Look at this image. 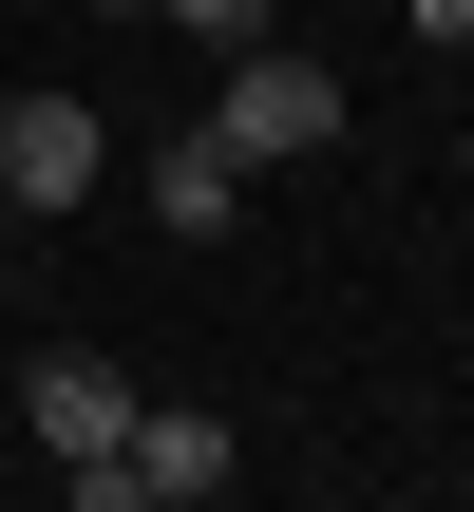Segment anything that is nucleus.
<instances>
[{
	"instance_id": "nucleus-8",
	"label": "nucleus",
	"mask_w": 474,
	"mask_h": 512,
	"mask_svg": "<svg viewBox=\"0 0 474 512\" xmlns=\"http://www.w3.org/2000/svg\"><path fill=\"white\" fill-rule=\"evenodd\" d=\"M95 19H152V0H95Z\"/></svg>"
},
{
	"instance_id": "nucleus-4",
	"label": "nucleus",
	"mask_w": 474,
	"mask_h": 512,
	"mask_svg": "<svg viewBox=\"0 0 474 512\" xmlns=\"http://www.w3.org/2000/svg\"><path fill=\"white\" fill-rule=\"evenodd\" d=\"M114 418H133V380H114V361H95V342H57V361H19V437H38V456H57V475H76V456H95V437H114Z\"/></svg>"
},
{
	"instance_id": "nucleus-9",
	"label": "nucleus",
	"mask_w": 474,
	"mask_h": 512,
	"mask_svg": "<svg viewBox=\"0 0 474 512\" xmlns=\"http://www.w3.org/2000/svg\"><path fill=\"white\" fill-rule=\"evenodd\" d=\"M0 95H19V76H0Z\"/></svg>"
},
{
	"instance_id": "nucleus-2",
	"label": "nucleus",
	"mask_w": 474,
	"mask_h": 512,
	"mask_svg": "<svg viewBox=\"0 0 474 512\" xmlns=\"http://www.w3.org/2000/svg\"><path fill=\"white\" fill-rule=\"evenodd\" d=\"M323 133H342V76H323V57H285V38H228L209 152H228V171H285V152H323Z\"/></svg>"
},
{
	"instance_id": "nucleus-6",
	"label": "nucleus",
	"mask_w": 474,
	"mask_h": 512,
	"mask_svg": "<svg viewBox=\"0 0 474 512\" xmlns=\"http://www.w3.org/2000/svg\"><path fill=\"white\" fill-rule=\"evenodd\" d=\"M152 19H171V38H209V57H228V38H266V0H152Z\"/></svg>"
},
{
	"instance_id": "nucleus-3",
	"label": "nucleus",
	"mask_w": 474,
	"mask_h": 512,
	"mask_svg": "<svg viewBox=\"0 0 474 512\" xmlns=\"http://www.w3.org/2000/svg\"><path fill=\"white\" fill-rule=\"evenodd\" d=\"M95 171H114L95 95H0V209H76Z\"/></svg>"
},
{
	"instance_id": "nucleus-7",
	"label": "nucleus",
	"mask_w": 474,
	"mask_h": 512,
	"mask_svg": "<svg viewBox=\"0 0 474 512\" xmlns=\"http://www.w3.org/2000/svg\"><path fill=\"white\" fill-rule=\"evenodd\" d=\"M399 19H418V38H474V0H399Z\"/></svg>"
},
{
	"instance_id": "nucleus-1",
	"label": "nucleus",
	"mask_w": 474,
	"mask_h": 512,
	"mask_svg": "<svg viewBox=\"0 0 474 512\" xmlns=\"http://www.w3.org/2000/svg\"><path fill=\"white\" fill-rule=\"evenodd\" d=\"M228 475H247V456H228V418H190V399H133V418L76 456V512H209Z\"/></svg>"
},
{
	"instance_id": "nucleus-5",
	"label": "nucleus",
	"mask_w": 474,
	"mask_h": 512,
	"mask_svg": "<svg viewBox=\"0 0 474 512\" xmlns=\"http://www.w3.org/2000/svg\"><path fill=\"white\" fill-rule=\"evenodd\" d=\"M228 209H247V171H228L209 133H171V152H152V228H171V247H228Z\"/></svg>"
}]
</instances>
